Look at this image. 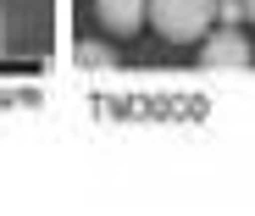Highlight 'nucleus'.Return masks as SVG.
Returning a JSON list of instances; mask_svg holds the SVG:
<instances>
[{
	"label": "nucleus",
	"mask_w": 255,
	"mask_h": 216,
	"mask_svg": "<svg viewBox=\"0 0 255 216\" xmlns=\"http://www.w3.org/2000/svg\"><path fill=\"white\" fill-rule=\"evenodd\" d=\"M78 61L95 67V72H111V67H117V56H111L106 45H95V39H83V45H78Z\"/></svg>",
	"instance_id": "obj_4"
},
{
	"label": "nucleus",
	"mask_w": 255,
	"mask_h": 216,
	"mask_svg": "<svg viewBox=\"0 0 255 216\" xmlns=\"http://www.w3.org/2000/svg\"><path fill=\"white\" fill-rule=\"evenodd\" d=\"M0 50H6V11H0Z\"/></svg>",
	"instance_id": "obj_6"
},
{
	"label": "nucleus",
	"mask_w": 255,
	"mask_h": 216,
	"mask_svg": "<svg viewBox=\"0 0 255 216\" xmlns=\"http://www.w3.org/2000/svg\"><path fill=\"white\" fill-rule=\"evenodd\" d=\"M239 17H244V0H217V22L239 28Z\"/></svg>",
	"instance_id": "obj_5"
},
{
	"label": "nucleus",
	"mask_w": 255,
	"mask_h": 216,
	"mask_svg": "<svg viewBox=\"0 0 255 216\" xmlns=\"http://www.w3.org/2000/svg\"><path fill=\"white\" fill-rule=\"evenodd\" d=\"M244 17H250V22H255V0H244Z\"/></svg>",
	"instance_id": "obj_7"
},
{
	"label": "nucleus",
	"mask_w": 255,
	"mask_h": 216,
	"mask_svg": "<svg viewBox=\"0 0 255 216\" xmlns=\"http://www.w3.org/2000/svg\"><path fill=\"white\" fill-rule=\"evenodd\" d=\"M200 61L205 67H250L255 56H250V39L239 33V28H217V33H205V50H200Z\"/></svg>",
	"instance_id": "obj_2"
},
{
	"label": "nucleus",
	"mask_w": 255,
	"mask_h": 216,
	"mask_svg": "<svg viewBox=\"0 0 255 216\" xmlns=\"http://www.w3.org/2000/svg\"><path fill=\"white\" fill-rule=\"evenodd\" d=\"M144 17L155 22L161 39L189 45V39H205L211 33V22H217V0H150Z\"/></svg>",
	"instance_id": "obj_1"
},
{
	"label": "nucleus",
	"mask_w": 255,
	"mask_h": 216,
	"mask_svg": "<svg viewBox=\"0 0 255 216\" xmlns=\"http://www.w3.org/2000/svg\"><path fill=\"white\" fill-rule=\"evenodd\" d=\"M144 6L150 0H95V11L111 33H139L144 28Z\"/></svg>",
	"instance_id": "obj_3"
}]
</instances>
